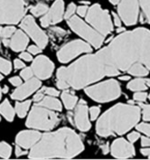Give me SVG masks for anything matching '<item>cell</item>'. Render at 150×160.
I'll list each match as a JSON object with an SVG mask.
<instances>
[{
  "label": "cell",
  "mask_w": 150,
  "mask_h": 160,
  "mask_svg": "<svg viewBox=\"0 0 150 160\" xmlns=\"http://www.w3.org/2000/svg\"><path fill=\"white\" fill-rule=\"evenodd\" d=\"M31 105V101H25V102H17L16 103V110H17V115L19 118H24L27 111H28V109Z\"/></svg>",
  "instance_id": "24"
},
{
  "label": "cell",
  "mask_w": 150,
  "mask_h": 160,
  "mask_svg": "<svg viewBox=\"0 0 150 160\" xmlns=\"http://www.w3.org/2000/svg\"><path fill=\"white\" fill-rule=\"evenodd\" d=\"M141 109L132 104L118 103L107 110L98 120L97 134L100 137L123 135L135 127L140 119Z\"/></svg>",
  "instance_id": "3"
},
{
  "label": "cell",
  "mask_w": 150,
  "mask_h": 160,
  "mask_svg": "<svg viewBox=\"0 0 150 160\" xmlns=\"http://www.w3.org/2000/svg\"><path fill=\"white\" fill-rule=\"evenodd\" d=\"M41 48L39 47V46H35V45H31V46H29L28 47V52H30L31 53H33V54H37V53H39L40 52H41Z\"/></svg>",
  "instance_id": "39"
},
{
  "label": "cell",
  "mask_w": 150,
  "mask_h": 160,
  "mask_svg": "<svg viewBox=\"0 0 150 160\" xmlns=\"http://www.w3.org/2000/svg\"><path fill=\"white\" fill-rule=\"evenodd\" d=\"M62 99L67 110H72L76 106L78 101V98L74 95L71 94L69 92H63L62 94Z\"/></svg>",
  "instance_id": "22"
},
{
  "label": "cell",
  "mask_w": 150,
  "mask_h": 160,
  "mask_svg": "<svg viewBox=\"0 0 150 160\" xmlns=\"http://www.w3.org/2000/svg\"><path fill=\"white\" fill-rule=\"evenodd\" d=\"M139 138H140V134L138 132H137V131H133V132H131L130 134L128 135V138L129 142H131V143L137 141Z\"/></svg>",
  "instance_id": "37"
},
{
  "label": "cell",
  "mask_w": 150,
  "mask_h": 160,
  "mask_svg": "<svg viewBox=\"0 0 150 160\" xmlns=\"http://www.w3.org/2000/svg\"><path fill=\"white\" fill-rule=\"evenodd\" d=\"M148 158H150V155H149V156H148Z\"/></svg>",
  "instance_id": "58"
},
{
  "label": "cell",
  "mask_w": 150,
  "mask_h": 160,
  "mask_svg": "<svg viewBox=\"0 0 150 160\" xmlns=\"http://www.w3.org/2000/svg\"><path fill=\"white\" fill-rule=\"evenodd\" d=\"M0 113L8 121H12L15 117V110L8 100L4 101L0 104Z\"/></svg>",
  "instance_id": "20"
},
{
  "label": "cell",
  "mask_w": 150,
  "mask_h": 160,
  "mask_svg": "<svg viewBox=\"0 0 150 160\" xmlns=\"http://www.w3.org/2000/svg\"><path fill=\"white\" fill-rule=\"evenodd\" d=\"M60 118L56 113L38 103L31 110L26 120V126L35 129L50 130L58 125Z\"/></svg>",
  "instance_id": "4"
},
{
  "label": "cell",
  "mask_w": 150,
  "mask_h": 160,
  "mask_svg": "<svg viewBox=\"0 0 150 160\" xmlns=\"http://www.w3.org/2000/svg\"><path fill=\"white\" fill-rule=\"evenodd\" d=\"M64 16V3L63 0H56L50 9L41 18V25L47 27L51 25L60 23Z\"/></svg>",
  "instance_id": "12"
},
{
  "label": "cell",
  "mask_w": 150,
  "mask_h": 160,
  "mask_svg": "<svg viewBox=\"0 0 150 160\" xmlns=\"http://www.w3.org/2000/svg\"><path fill=\"white\" fill-rule=\"evenodd\" d=\"M87 22L103 36L108 35L113 30V25L108 10H103L99 4H95L88 9Z\"/></svg>",
  "instance_id": "6"
},
{
  "label": "cell",
  "mask_w": 150,
  "mask_h": 160,
  "mask_svg": "<svg viewBox=\"0 0 150 160\" xmlns=\"http://www.w3.org/2000/svg\"><path fill=\"white\" fill-rule=\"evenodd\" d=\"M119 1H120V0H109V2H110L111 4H113V5H118V4L119 3Z\"/></svg>",
  "instance_id": "51"
},
{
  "label": "cell",
  "mask_w": 150,
  "mask_h": 160,
  "mask_svg": "<svg viewBox=\"0 0 150 160\" xmlns=\"http://www.w3.org/2000/svg\"><path fill=\"white\" fill-rule=\"evenodd\" d=\"M14 65H15V68L16 69H21V68L25 67V63L22 62L20 60H15V62H14Z\"/></svg>",
  "instance_id": "46"
},
{
  "label": "cell",
  "mask_w": 150,
  "mask_h": 160,
  "mask_svg": "<svg viewBox=\"0 0 150 160\" xmlns=\"http://www.w3.org/2000/svg\"><path fill=\"white\" fill-rule=\"evenodd\" d=\"M38 104L42 106V107H45V108L49 109V110H58V111L62 110L61 102L57 99H55V98H53L52 96H47V97L42 98Z\"/></svg>",
  "instance_id": "19"
},
{
  "label": "cell",
  "mask_w": 150,
  "mask_h": 160,
  "mask_svg": "<svg viewBox=\"0 0 150 160\" xmlns=\"http://www.w3.org/2000/svg\"><path fill=\"white\" fill-rule=\"evenodd\" d=\"M148 99V93L142 92H138L137 93L134 94V100L139 102H144Z\"/></svg>",
  "instance_id": "34"
},
{
  "label": "cell",
  "mask_w": 150,
  "mask_h": 160,
  "mask_svg": "<svg viewBox=\"0 0 150 160\" xmlns=\"http://www.w3.org/2000/svg\"><path fill=\"white\" fill-rule=\"evenodd\" d=\"M0 119H1V118H0Z\"/></svg>",
  "instance_id": "59"
},
{
  "label": "cell",
  "mask_w": 150,
  "mask_h": 160,
  "mask_svg": "<svg viewBox=\"0 0 150 160\" xmlns=\"http://www.w3.org/2000/svg\"><path fill=\"white\" fill-rule=\"evenodd\" d=\"M141 154H143L144 156H149L150 155V148H142Z\"/></svg>",
  "instance_id": "48"
},
{
  "label": "cell",
  "mask_w": 150,
  "mask_h": 160,
  "mask_svg": "<svg viewBox=\"0 0 150 160\" xmlns=\"http://www.w3.org/2000/svg\"><path fill=\"white\" fill-rule=\"evenodd\" d=\"M12 148L6 142H0V157L3 158H9L11 156Z\"/></svg>",
  "instance_id": "27"
},
{
  "label": "cell",
  "mask_w": 150,
  "mask_h": 160,
  "mask_svg": "<svg viewBox=\"0 0 150 160\" xmlns=\"http://www.w3.org/2000/svg\"><path fill=\"white\" fill-rule=\"evenodd\" d=\"M84 149L81 138L68 128L41 136L32 147L29 158L33 159L72 158Z\"/></svg>",
  "instance_id": "2"
},
{
  "label": "cell",
  "mask_w": 150,
  "mask_h": 160,
  "mask_svg": "<svg viewBox=\"0 0 150 160\" xmlns=\"http://www.w3.org/2000/svg\"><path fill=\"white\" fill-rule=\"evenodd\" d=\"M42 134L38 131L25 130V131L20 132L17 136L16 141H17V146H19L20 148H24L25 149H28L38 142Z\"/></svg>",
  "instance_id": "17"
},
{
  "label": "cell",
  "mask_w": 150,
  "mask_h": 160,
  "mask_svg": "<svg viewBox=\"0 0 150 160\" xmlns=\"http://www.w3.org/2000/svg\"><path fill=\"white\" fill-rule=\"evenodd\" d=\"M15 32H16V28L13 26L2 27V28H0V36L3 39H8L10 36H12Z\"/></svg>",
  "instance_id": "29"
},
{
  "label": "cell",
  "mask_w": 150,
  "mask_h": 160,
  "mask_svg": "<svg viewBox=\"0 0 150 160\" xmlns=\"http://www.w3.org/2000/svg\"><path fill=\"white\" fill-rule=\"evenodd\" d=\"M33 74V72L32 68H25V69L21 72V77H22L23 79L26 80V81L29 80V79H31Z\"/></svg>",
  "instance_id": "33"
},
{
  "label": "cell",
  "mask_w": 150,
  "mask_h": 160,
  "mask_svg": "<svg viewBox=\"0 0 150 160\" xmlns=\"http://www.w3.org/2000/svg\"><path fill=\"white\" fill-rule=\"evenodd\" d=\"M112 15H113V19H114V24L116 26H120L121 25V19H120V17L118 16L117 14H115V13H112Z\"/></svg>",
  "instance_id": "42"
},
{
  "label": "cell",
  "mask_w": 150,
  "mask_h": 160,
  "mask_svg": "<svg viewBox=\"0 0 150 160\" xmlns=\"http://www.w3.org/2000/svg\"><path fill=\"white\" fill-rule=\"evenodd\" d=\"M8 87H5V88H4V90L2 91V92L6 93V92H8Z\"/></svg>",
  "instance_id": "54"
},
{
  "label": "cell",
  "mask_w": 150,
  "mask_h": 160,
  "mask_svg": "<svg viewBox=\"0 0 150 160\" xmlns=\"http://www.w3.org/2000/svg\"><path fill=\"white\" fill-rule=\"evenodd\" d=\"M111 155L116 158H130L136 155L135 148L131 142L124 138H118L111 145Z\"/></svg>",
  "instance_id": "14"
},
{
  "label": "cell",
  "mask_w": 150,
  "mask_h": 160,
  "mask_svg": "<svg viewBox=\"0 0 150 160\" xmlns=\"http://www.w3.org/2000/svg\"><path fill=\"white\" fill-rule=\"evenodd\" d=\"M128 89H129L130 91L133 92H142L148 89V86L146 84L145 79L142 78H138L132 80L131 82H129V83L128 84Z\"/></svg>",
  "instance_id": "23"
},
{
  "label": "cell",
  "mask_w": 150,
  "mask_h": 160,
  "mask_svg": "<svg viewBox=\"0 0 150 160\" xmlns=\"http://www.w3.org/2000/svg\"><path fill=\"white\" fill-rule=\"evenodd\" d=\"M138 106L140 107L143 112V119L146 121H150V105L139 103Z\"/></svg>",
  "instance_id": "30"
},
{
  "label": "cell",
  "mask_w": 150,
  "mask_h": 160,
  "mask_svg": "<svg viewBox=\"0 0 150 160\" xmlns=\"http://www.w3.org/2000/svg\"><path fill=\"white\" fill-rule=\"evenodd\" d=\"M53 63L46 56H38L33 62L32 70L35 76L40 80L48 79L53 72Z\"/></svg>",
  "instance_id": "13"
},
{
  "label": "cell",
  "mask_w": 150,
  "mask_h": 160,
  "mask_svg": "<svg viewBox=\"0 0 150 160\" xmlns=\"http://www.w3.org/2000/svg\"><path fill=\"white\" fill-rule=\"evenodd\" d=\"M123 31H125V28H123V27H119L118 29H117L118 33H120V32H123Z\"/></svg>",
  "instance_id": "53"
},
{
  "label": "cell",
  "mask_w": 150,
  "mask_h": 160,
  "mask_svg": "<svg viewBox=\"0 0 150 160\" xmlns=\"http://www.w3.org/2000/svg\"><path fill=\"white\" fill-rule=\"evenodd\" d=\"M1 95H2V90H1V88H0V99H1Z\"/></svg>",
  "instance_id": "55"
},
{
  "label": "cell",
  "mask_w": 150,
  "mask_h": 160,
  "mask_svg": "<svg viewBox=\"0 0 150 160\" xmlns=\"http://www.w3.org/2000/svg\"><path fill=\"white\" fill-rule=\"evenodd\" d=\"M100 108L99 107H92L90 109V114H91V118L92 120H95L98 118L99 114H100Z\"/></svg>",
  "instance_id": "35"
},
{
  "label": "cell",
  "mask_w": 150,
  "mask_h": 160,
  "mask_svg": "<svg viewBox=\"0 0 150 160\" xmlns=\"http://www.w3.org/2000/svg\"><path fill=\"white\" fill-rule=\"evenodd\" d=\"M20 58L24 59L25 61H27V62L32 61V56H31L28 52H22V53L20 54Z\"/></svg>",
  "instance_id": "45"
},
{
  "label": "cell",
  "mask_w": 150,
  "mask_h": 160,
  "mask_svg": "<svg viewBox=\"0 0 150 160\" xmlns=\"http://www.w3.org/2000/svg\"><path fill=\"white\" fill-rule=\"evenodd\" d=\"M92 52V47L89 43L81 40H74L68 42L59 50L57 56L61 62H68L82 52Z\"/></svg>",
  "instance_id": "9"
},
{
  "label": "cell",
  "mask_w": 150,
  "mask_h": 160,
  "mask_svg": "<svg viewBox=\"0 0 150 160\" xmlns=\"http://www.w3.org/2000/svg\"><path fill=\"white\" fill-rule=\"evenodd\" d=\"M118 12L126 25H136L139 15L138 0H120L118 6Z\"/></svg>",
  "instance_id": "10"
},
{
  "label": "cell",
  "mask_w": 150,
  "mask_h": 160,
  "mask_svg": "<svg viewBox=\"0 0 150 160\" xmlns=\"http://www.w3.org/2000/svg\"><path fill=\"white\" fill-rule=\"evenodd\" d=\"M101 149H102L103 154H107L108 152V145H103V146H101Z\"/></svg>",
  "instance_id": "49"
},
{
  "label": "cell",
  "mask_w": 150,
  "mask_h": 160,
  "mask_svg": "<svg viewBox=\"0 0 150 160\" xmlns=\"http://www.w3.org/2000/svg\"><path fill=\"white\" fill-rule=\"evenodd\" d=\"M12 70V64L8 60L0 57V72L4 74H8Z\"/></svg>",
  "instance_id": "28"
},
{
  "label": "cell",
  "mask_w": 150,
  "mask_h": 160,
  "mask_svg": "<svg viewBox=\"0 0 150 160\" xmlns=\"http://www.w3.org/2000/svg\"><path fill=\"white\" fill-rule=\"evenodd\" d=\"M68 25L76 34L81 35L95 48L100 47L104 42V36L102 34L89 26L81 18L76 16H72L68 19Z\"/></svg>",
  "instance_id": "8"
},
{
  "label": "cell",
  "mask_w": 150,
  "mask_h": 160,
  "mask_svg": "<svg viewBox=\"0 0 150 160\" xmlns=\"http://www.w3.org/2000/svg\"><path fill=\"white\" fill-rule=\"evenodd\" d=\"M149 100H150V93H149Z\"/></svg>",
  "instance_id": "57"
},
{
  "label": "cell",
  "mask_w": 150,
  "mask_h": 160,
  "mask_svg": "<svg viewBox=\"0 0 150 160\" xmlns=\"http://www.w3.org/2000/svg\"><path fill=\"white\" fill-rule=\"evenodd\" d=\"M20 26L22 29H24V31L26 34H28L32 37V39L36 42V44L41 49L46 46V44L48 42V37L39 28V26L36 25L33 17H31V16L25 17L22 20Z\"/></svg>",
  "instance_id": "11"
},
{
  "label": "cell",
  "mask_w": 150,
  "mask_h": 160,
  "mask_svg": "<svg viewBox=\"0 0 150 160\" xmlns=\"http://www.w3.org/2000/svg\"><path fill=\"white\" fill-rule=\"evenodd\" d=\"M142 147H150V138L147 137H142L141 138Z\"/></svg>",
  "instance_id": "43"
},
{
  "label": "cell",
  "mask_w": 150,
  "mask_h": 160,
  "mask_svg": "<svg viewBox=\"0 0 150 160\" xmlns=\"http://www.w3.org/2000/svg\"><path fill=\"white\" fill-rule=\"evenodd\" d=\"M43 95H44V92H43V89H42V91L38 92L34 95L33 100H34L35 101H40L41 100H42V98H43Z\"/></svg>",
  "instance_id": "41"
},
{
  "label": "cell",
  "mask_w": 150,
  "mask_h": 160,
  "mask_svg": "<svg viewBox=\"0 0 150 160\" xmlns=\"http://www.w3.org/2000/svg\"><path fill=\"white\" fill-rule=\"evenodd\" d=\"M128 72L130 73L131 75L143 77V76H147L148 74L149 70L140 62H136L128 70Z\"/></svg>",
  "instance_id": "21"
},
{
  "label": "cell",
  "mask_w": 150,
  "mask_h": 160,
  "mask_svg": "<svg viewBox=\"0 0 150 160\" xmlns=\"http://www.w3.org/2000/svg\"><path fill=\"white\" fill-rule=\"evenodd\" d=\"M41 86V82L36 78H31L27 80L24 84L20 85L17 90L11 95V98L14 100H24L30 96L36 90H38Z\"/></svg>",
  "instance_id": "16"
},
{
  "label": "cell",
  "mask_w": 150,
  "mask_h": 160,
  "mask_svg": "<svg viewBox=\"0 0 150 160\" xmlns=\"http://www.w3.org/2000/svg\"><path fill=\"white\" fill-rule=\"evenodd\" d=\"M52 32H54V34H57L58 36H62V35H64V34H66V33H65V31L62 30L61 28H56V27L52 28Z\"/></svg>",
  "instance_id": "44"
},
{
  "label": "cell",
  "mask_w": 150,
  "mask_h": 160,
  "mask_svg": "<svg viewBox=\"0 0 150 160\" xmlns=\"http://www.w3.org/2000/svg\"><path fill=\"white\" fill-rule=\"evenodd\" d=\"M87 11H88V8L85 7V6H81V7H79L77 8V13L81 17H85L86 14H87Z\"/></svg>",
  "instance_id": "38"
},
{
  "label": "cell",
  "mask_w": 150,
  "mask_h": 160,
  "mask_svg": "<svg viewBox=\"0 0 150 160\" xmlns=\"http://www.w3.org/2000/svg\"><path fill=\"white\" fill-rule=\"evenodd\" d=\"M119 80L128 81V80H130V77H129V76H120V77H119Z\"/></svg>",
  "instance_id": "50"
},
{
  "label": "cell",
  "mask_w": 150,
  "mask_h": 160,
  "mask_svg": "<svg viewBox=\"0 0 150 160\" xmlns=\"http://www.w3.org/2000/svg\"><path fill=\"white\" fill-rule=\"evenodd\" d=\"M146 21L150 24V0H138Z\"/></svg>",
  "instance_id": "26"
},
{
  "label": "cell",
  "mask_w": 150,
  "mask_h": 160,
  "mask_svg": "<svg viewBox=\"0 0 150 160\" xmlns=\"http://www.w3.org/2000/svg\"><path fill=\"white\" fill-rule=\"evenodd\" d=\"M2 79H3V76L1 75V73H0V81H1Z\"/></svg>",
  "instance_id": "56"
},
{
  "label": "cell",
  "mask_w": 150,
  "mask_h": 160,
  "mask_svg": "<svg viewBox=\"0 0 150 160\" xmlns=\"http://www.w3.org/2000/svg\"><path fill=\"white\" fill-rule=\"evenodd\" d=\"M10 82L15 86H20L22 84V80L19 77H13L10 79Z\"/></svg>",
  "instance_id": "40"
},
{
  "label": "cell",
  "mask_w": 150,
  "mask_h": 160,
  "mask_svg": "<svg viewBox=\"0 0 150 160\" xmlns=\"http://www.w3.org/2000/svg\"><path fill=\"white\" fill-rule=\"evenodd\" d=\"M136 62L150 70V31L137 28L115 37L96 53L76 61L57 71L58 81L73 89H82L106 76H117Z\"/></svg>",
  "instance_id": "1"
},
{
  "label": "cell",
  "mask_w": 150,
  "mask_h": 160,
  "mask_svg": "<svg viewBox=\"0 0 150 160\" xmlns=\"http://www.w3.org/2000/svg\"><path fill=\"white\" fill-rule=\"evenodd\" d=\"M48 9H49V8L47 5H45L43 3H39L31 8V13L34 17H40V16L46 14Z\"/></svg>",
  "instance_id": "25"
},
{
  "label": "cell",
  "mask_w": 150,
  "mask_h": 160,
  "mask_svg": "<svg viewBox=\"0 0 150 160\" xmlns=\"http://www.w3.org/2000/svg\"><path fill=\"white\" fill-rule=\"evenodd\" d=\"M86 94L98 102H108L120 96L121 89L117 81L108 80L85 89Z\"/></svg>",
  "instance_id": "5"
},
{
  "label": "cell",
  "mask_w": 150,
  "mask_h": 160,
  "mask_svg": "<svg viewBox=\"0 0 150 160\" xmlns=\"http://www.w3.org/2000/svg\"><path fill=\"white\" fill-rule=\"evenodd\" d=\"M73 124L81 131H88L91 128V123L88 118V107L84 101L79 102L73 113Z\"/></svg>",
  "instance_id": "15"
},
{
  "label": "cell",
  "mask_w": 150,
  "mask_h": 160,
  "mask_svg": "<svg viewBox=\"0 0 150 160\" xmlns=\"http://www.w3.org/2000/svg\"><path fill=\"white\" fill-rule=\"evenodd\" d=\"M24 0H0V24L15 25L25 15Z\"/></svg>",
  "instance_id": "7"
},
{
  "label": "cell",
  "mask_w": 150,
  "mask_h": 160,
  "mask_svg": "<svg viewBox=\"0 0 150 160\" xmlns=\"http://www.w3.org/2000/svg\"><path fill=\"white\" fill-rule=\"evenodd\" d=\"M145 82H146V84L148 87H150V79H145Z\"/></svg>",
  "instance_id": "52"
},
{
  "label": "cell",
  "mask_w": 150,
  "mask_h": 160,
  "mask_svg": "<svg viewBox=\"0 0 150 160\" xmlns=\"http://www.w3.org/2000/svg\"><path fill=\"white\" fill-rule=\"evenodd\" d=\"M25 154H26V153L24 151H22V150H21V148H20V147H19V146H17V148H16V155H17V157H20V156L25 155Z\"/></svg>",
  "instance_id": "47"
},
{
  "label": "cell",
  "mask_w": 150,
  "mask_h": 160,
  "mask_svg": "<svg viewBox=\"0 0 150 160\" xmlns=\"http://www.w3.org/2000/svg\"><path fill=\"white\" fill-rule=\"evenodd\" d=\"M43 89V92H44V94H47V95H49V96H53V97H55V96H58L59 95V92L57 90H55V89H53V88H42Z\"/></svg>",
  "instance_id": "36"
},
{
  "label": "cell",
  "mask_w": 150,
  "mask_h": 160,
  "mask_svg": "<svg viewBox=\"0 0 150 160\" xmlns=\"http://www.w3.org/2000/svg\"><path fill=\"white\" fill-rule=\"evenodd\" d=\"M28 44V37L22 30H17L9 41V46L15 52L24 51Z\"/></svg>",
  "instance_id": "18"
},
{
  "label": "cell",
  "mask_w": 150,
  "mask_h": 160,
  "mask_svg": "<svg viewBox=\"0 0 150 160\" xmlns=\"http://www.w3.org/2000/svg\"><path fill=\"white\" fill-rule=\"evenodd\" d=\"M137 130L145 133L147 136L150 137V124L147 123H140L138 125H137Z\"/></svg>",
  "instance_id": "31"
},
{
  "label": "cell",
  "mask_w": 150,
  "mask_h": 160,
  "mask_svg": "<svg viewBox=\"0 0 150 160\" xmlns=\"http://www.w3.org/2000/svg\"><path fill=\"white\" fill-rule=\"evenodd\" d=\"M75 11H76V6H75V4L74 3H71V4L68 6L66 12H65L63 17H64L65 19H69L70 17H72L74 15Z\"/></svg>",
  "instance_id": "32"
}]
</instances>
